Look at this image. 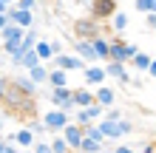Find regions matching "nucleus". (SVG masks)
<instances>
[{
    "label": "nucleus",
    "mask_w": 156,
    "mask_h": 153,
    "mask_svg": "<svg viewBox=\"0 0 156 153\" xmlns=\"http://www.w3.org/2000/svg\"><path fill=\"white\" fill-rule=\"evenodd\" d=\"M116 12H119V9H116V0H91V17L99 20V23L111 20Z\"/></svg>",
    "instance_id": "0eeeda50"
},
{
    "label": "nucleus",
    "mask_w": 156,
    "mask_h": 153,
    "mask_svg": "<svg viewBox=\"0 0 156 153\" xmlns=\"http://www.w3.org/2000/svg\"><path fill=\"white\" fill-rule=\"evenodd\" d=\"M94 37H102V23L94 20L91 14L77 17L74 20V40H94Z\"/></svg>",
    "instance_id": "f257e3e1"
},
{
    "label": "nucleus",
    "mask_w": 156,
    "mask_h": 153,
    "mask_svg": "<svg viewBox=\"0 0 156 153\" xmlns=\"http://www.w3.org/2000/svg\"><path fill=\"white\" fill-rule=\"evenodd\" d=\"M29 128H31V133H34V136H40V133H48V130H45V125H43V119H40V122H31Z\"/></svg>",
    "instance_id": "72a5a7b5"
},
{
    "label": "nucleus",
    "mask_w": 156,
    "mask_h": 153,
    "mask_svg": "<svg viewBox=\"0 0 156 153\" xmlns=\"http://www.w3.org/2000/svg\"><path fill=\"white\" fill-rule=\"evenodd\" d=\"M48 145H51V150H54V153H71V148H68V142L62 139V133H54Z\"/></svg>",
    "instance_id": "bb28decb"
},
{
    "label": "nucleus",
    "mask_w": 156,
    "mask_h": 153,
    "mask_svg": "<svg viewBox=\"0 0 156 153\" xmlns=\"http://www.w3.org/2000/svg\"><path fill=\"white\" fill-rule=\"evenodd\" d=\"M94 96H97V105H102L105 111L116 105V91H114V88L108 85V82H105V85H99L97 91H94Z\"/></svg>",
    "instance_id": "4468645a"
},
{
    "label": "nucleus",
    "mask_w": 156,
    "mask_h": 153,
    "mask_svg": "<svg viewBox=\"0 0 156 153\" xmlns=\"http://www.w3.org/2000/svg\"><path fill=\"white\" fill-rule=\"evenodd\" d=\"M9 23H14V26H20V29H34V12H23V9H17V6H9Z\"/></svg>",
    "instance_id": "9b49d317"
},
{
    "label": "nucleus",
    "mask_w": 156,
    "mask_h": 153,
    "mask_svg": "<svg viewBox=\"0 0 156 153\" xmlns=\"http://www.w3.org/2000/svg\"><path fill=\"white\" fill-rule=\"evenodd\" d=\"M94 43V51H97V57H99V62H108V57H111V37H94L91 40Z\"/></svg>",
    "instance_id": "a211bd4d"
},
{
    "label": "nucleus",
    "mask_w": 156,
    "mask_h": 153,
    "mask_svg": "<svg viewBox=\"0 0 156 153\" xmlns=\"http://www.w3.org/2000/svg\"><path fill=\"white\" fill-rule=\"evenodd\" d=\"M48 88H71L68 85V71H62V68H54L48 65Z\"/></svg>",
    "instance_id": "f3484780"
},
{
    "label": "nucleus",
    "mask_w": 156,
    "mask_h": 153,
    "mask_svg": "<svg viewBox=\"0 0 156 153\" xmlns=\"http://www.w3.org/2000/svg\"><path fill=\"white\" fill-rule=\"evenodd\" d=\"M142 153H156V142H148V145L142 148Z\"/></svg>",
    "instance_id": "4c0bfd02"
},
{
    "label": "nucleus",
    "mask_w": 156,
    "mask_h": 153,
    "mask_svg": "<svg viewBox=\"0 0 156 153\" xmlns=\"http://www.w3.org/2000/svg\"><path fill=\"white\" fill-rule=\"evenodd\" d=\"M99 153H114V150H105V148H102V150H99Z\"/></svg>",
    "instance_id": "49530a36"
},
{
    "label": "nucleus",
    "mask_w": 156,
    "mask_h": 153,
    "mask_svg": "<svg viewBox=\"0 0 156 153\" xmlns=\"http://www.w3.org/2000/svg\"><path fill=\"white\" fill-rule=\"evenodd\" d=\"M99 130H102V136L108 142H119L122 136H128V133H133V125L128 119H119V122H111V119H102L99 122Z\"/></svg>",
    "instance_id": "7ed1b4c3"
},
{
    "label": "nucleus",
    "mask_w": 156,
    "mask_h": 153,
    "mask_svg": "<svg viewBox=\"0 0 156 153\" xmlns=\"http://www.w3.org/2000/svg\"><path fill=\"white\" fill-rule=\"evenodd\" d=\"M12 85H14L20 94H26V96H34V94H37V85H34L31 79H29V74H20V77H14V79H12Z\"/></svg>",
    "instance_id": "6ab92c4d"
},
{
    "label": "nucleus",
    "mask_w": 156,
    "mask_h": 153,
    "mask_svg": "<svg viewBox=\"0 0 156 153\" xmlns=\"http://www.w3.org/2000/svg\"><path fill=\"white\" fill-rule=\"evenodd\" d=\"M9 88H12V79H6V77H0V105H3V99H6V94H9Z\"/></svg>",
    "instance_id": "c756f323"
},
{
    "label": "nucleus",
    "mask_w": 156,
    "mask_h": 153,
    "mask_svg": "<svg viewBox=\"0 0 156 153\" xmlns=\"http://www.w3.org/2000/svg\"><path fill=\"white\" fill-rule=\"evenodd\" d=\"M51 65H54V68H62V71H68V74H71V71H85L88 62L80 60L77 54H60V57L51 60Z\"/></svg>",
    "instance_id": "1a4fd4ad"
},
{
    "label": "nucleus",
    "mask_w": 156,
    "mask_h": 153,
    "mask_svg": "<svg viewBox=\"0 0 156 153\" xmlns=\"http://www.w3.org/2000/svg\"><path fill=\"white\" fill-rule=\"evenodd\" d=\"M82 130H85V139H94V142H99V145H105V136H102V130H99V122H94V125H85V128H82Z\"/></svg>",
    "instance_id": "b1692460"
},
{
    "label": "nucleus",
    "mask_w": 156,
    "mask_h": 153,
    "mask_svg": "<svg viewBox=\"0 0 156 153\" xmlns=\"http://www.w3.org/2000/svg\"><path fill=\"white\" fill-rule=\"evenodd\" d=\"M6 145H9V142H3V139H0V153H3V150H6Z\"/></svg>",
    "instance_id": "c03bdc74"
},
{
    "label": "nucleus",
    "mask_w": 156,
    "mask_h": 153,
    "mask_svg": "<svg viewBox=\"0 0 156 153\" xmlns=\"http://www.w3.org/2000/svg\"><path fill=\"white\" fill-rule=\"evenodd\" d=\"M133 9L142 14H156V0H133Z\"/></svg>",
    "instance_id": "cd10ccee"
},
{
    "label": "nucleus",
    "mask_w": 156,
    "mask_h": 153,
    "mask_svg": "<svg viewBox=\"0 0 156 153\" xmlns=\"http://www.w3.org/2000/svg\"><path fill=\"white\" fill-rule=\"evenodd\" d=\"M3 105L12 108V111H17V113H31L34 111V96H26V94H20L12 85V88H9V94H6V99H3Z\"/></svg>",
    "instance_id": "39448f33"
},
{
    "label": "nucleus",
    "mask_w": 156,
    "mask_h": 153,
    "mask_svg": "<svg viewBox=\"0 0 156 153\" xmlns=\"http://www.w3.org/2000/svg\"><path fill=\"white\" fill-rule=\"evenodd\" d=\"M51 54H54V57H60V54H62V43L60 40H51Z\"/></svg>",
    "instance_id": "f704fd0d"
},
{
    "label": "nucleus",
    "mask_w": 156,
    "mask_h": 153,
    "mask_svg": "<svg viewBox=\"0 0 156 153\" xmlns=\"http://www.w3.org/2000/svg\"><path fill=\"white\" fill-rule=\"evenodd\" d=\"M99 150H102V145H99V142H94V139H82V145H80L77 153H99Z\"/></svg>",
    "instance_id": "c85d7f7f"
},
{
    "label": "nucleus",
    "mask_w": 156,
    "mask_h": 153,
    "mask_svg": "<svg viewBox=\"0 0 156 153\" xmlns=\"http://www.w3.org/2000/svg\"><path fill=\"white\" fill-rule=\"evenodd\" d=\"M105 74H108V79H116L119 85H131V79H133L125 62H114V60L105 62Z\"/></svg>",
    "instance_id": "6e6552de"
},
{
    "label": "nucleus",
    "mask_w": 156,
    "mask_h": 153,
    "mask_svg": "<svg viewBox=\"0 0 156 153\" xmlns=\"http://www.w3.org/2000/svg\"><path fill=\"white\" fill-rule=\"evenodd\" d=\"M31 150H34V153H54L48 142H34V148H31Z\"/></svg>",
    "instance_id": "473e14b6"
},
{
    "label": "nucleus",
    "mask_w": 156,
    "mask_h": 153,
    "mask_svg": "<svg viewBox=\"0 0 156 153\" xmlns=\"http://www.w3.org/2000/svg\"><path fill=\"white\" fill-rule=\"evenodd\" d=\"M3 153H20V148H17V145H6V150Z\"/></svg>",
    "instance_id": "ea45409f"
},
{
    "label": "nucleus",
    "mask_w": 156,
    "mask_h": 153,
    "mask_svg": "<svg viewBox=\"0 0 156 153\" xmlns=\"http://www.w3.org/2000/svg\"><path fill=\"white\" fill-rule=\"evenodd\" d=\"M91 105H97L94 91H91V88H85V85L74 88V108H77V111H80V108H91Z\"/></svg>",
    "instance_id": "2eb2a0df"
},
{
    "label": "nucleus",
    "mask_w": 156,
    "mask_h": 153,
    "mask_svg": "<svg viewBox=\"0 0 156 153\" xmlns=\"http://www.w3.org/2000/svg\"><path fill=\"white\" fill-rule=\"evenodd\" d=\"M48 102L51 108H60V111H66L74 116V88H48Z\"/></svg>",
    "instance_id": "f03ea898"
},
{
    "label": "nucleus",
    "mask_w": 156,
    "mask_h": 153,
    "mask_svg": "<svg viewBox=\"0 0 156 153\" xmlns=\"http://www.w3.org/2000/svg\"><path fill=\"white\" fill-rule=\"evenodd\" d=\"M37 43H40V34L34 31V29H29V31L23 34V43H20V48H23V51H31L34 46H37Z\"/></svg>",
    "instance_id": "a878e982"
},
{
    "label": "nucleus",
    "mask_w": 156,
    "mask_h": 153,
    "mask_svg": "<svg viewBox=\"0 0 156 153\" xmlns=\"http://www.w3.org/2000/svg\"><path fill=\"white\" fill-rule=\"evenodd\" d=\"M151 62H153V57H151V54H148V51H139V54H136V57L131 60V65H133L136 71H139V74H148Z\"/></svg>",
    "instance_id": "4be33fe9"
},
{
    "label": "nucleus",
    "mask_w": 156,
    "mask_h": 153,
    "mask_svg": "<svg viewBox=\"0 0 156 153\" xmlns=\"http://www.w3.org/2000/svg\"><path fill=\"white\" fill-rule=\"evenodd\" d=\"M108 60H114V62H125L128 65V54H125V40L119 37V34H114L111 37V57Z\"/></svg>",
    "instance_id": "dca6fc26"
},
{
    "label": "nucleus",
    "mask_w": 156,
    "mask_h": 153,
    "mask_svg": "<svg viewBox=\"0 0 156 153\" xmlns=\"http://www.w3.org/2000/svg\"><path fill=\"white\" fill-rule=\"evenodd\" d=\"M6 26H9V14H0V31H3Z\"/></svg>",
    "instance_id": "58836bf2"
},
{
    "label": "nucleus",
    "mask_w": 156,
    "mask_h": 153,
    "mask_svg": "<svg viewBox=\"0 0 156 153\" xmlns=\"http://www.w3.org/2000/svg\"><path fill=\"white\" fill-rule=\"evenodd\" d=\"M68 122H74V116L60 111V108H48V111L43 113V125H45L48 133H62V128H66Z\"/></svg>",
    "instance_id": "20e7f679"
},
{
    "label": "nucleus",
    "mask_w": 156,
    "mask_h": 153,
    "mask_svg": "<svg viewBox=\"0 0 156 153\" xmlns=\"http://www.w3.org/2000/svg\"><path fill=\"white\" fill-rule=\"evenodd\" d=\"M82 77H85L88 85H105L108 82V74H105V62H94V65H85V71H82Z\"/></svg>",
    "instance_id": "f8f14e48"
},
{
    "label": "nucleus",
    "mask_w": 156,
    "mask_h": 153,
    "mask_svg": "<svg viewBox=\"0 0 156 153\" xmlns=\"http://www.w3.org/2000/svg\"><path fill=\"white\" fill-rule=\"evenodd\" d=\"M74 54H77L80 60H85L88 65L99 62V57H97V51H94V43H91V40H74Z\"/></svg>",
    "instance_id": "ddd939ff"
},
{
    "label": "nucleus",
    "mask_w": 156,
    "mask_h": 153,
    "mask_svg": "<svg viewBox=\"0 0 156 153\" xmlns=\"http://www.w3.org/2000/svg\"><path fill=\"white\" fill-rule=\"evenodd\" d=\"M48 71L51 68L43 62V65H34L31 71H26V74H29V79H31L34 85H48Z\"/></svg>",
    "instance_id": "412c9836"
},
{
    "label": "nucleus",
    "mask_w": 156,
    "mask_h": 153,
    "mask_svg": "<svg viewBox=\"0 0 156 153\" xmlns=\"http://www.w3.org/2000/svg\"><path fill=\"white\" fill-rule=\"evenodd\" d=\"M105 119H111V122H119V119H122V111H119L116 105H114V108H108V111H105Z\"/></svg>",
    "instance_id": "2f4dec72"
},
{
    "label": "nucleus",
    "mask_w": 156,
    "mask_h": 153,
    "mask_svg": "<svg viewBox=\"0 0 156 153\" xmlns=\"http://www.w3.org/2000/svg\"><path fill=\"white\" fill-rule=\"evenodd\" d=\"M105 119V108L102 105H91V108H80V111H74V122L77 125H94V122H102Z\"/></svg>",
    "instance_id": "423d86ee"
},
{
    "label": "nucleus",
    "mask_w": 156,
    "mask_h": 153,
    "mask_svg": "<svg viewBox=\"0 0 156 153\" xmlns=\"http://www.w3.org/2000/svg\"><path fill=\"white\" fill-rule=\"evenodd\" d=\"M62 139L68 142L71 153H77V150H80V145H82V139H85V130H82V125H77V122H68L66 128H62Z\"/></svg>",
    "instance_id": "9d476101"
},
{
    "label": "nucleus",
    "mask_w": 156,
    "mask_h": 153,
    "mask_svg": "<svg viewBox=\"0 0 156 153\" xmlns=\"http://www.w3.org/2000/svg\"><path fill=\"white\" fill-rule=\"evenodd\" d=\"M148 77H153V79H156V60L151 62V68H148Z\"/></svg>",
    "instance_id": "a19ab883"
},
{
    "label": "nucleus",
    "mask_w": 156,
    "mask_h": 153,
    "mask_svg": "<svg viewBox=\"0 0 156 153\" xmlns=\"http://www.w3.org/2000/svg\"><path fill=\"white\" fill-rule=\"evenodd\" d=\"M14 6L23 9V12H34V9H37V0H17Z\"/></svg>",
    "instance_id": "7c9ffc66"
},
{
    "label": "nucleus",
    "mask_w": 156,
    "mask_h": 153,
    "mask_svg": "<svg viewBox=\"0 0 156 153\" xmlns=\"http://www.w3.org/2000/svg\"><path fill=\"white\" fill-rule=\"evenodd\" d=\"M3 3H6V6H14V3H17V0H3Z\"/></svg>",
    "instance_id": "a18cd8bd"
},
{
    "label": "nucleus",
    "mask_w": 156,
    "mask_h": 153,
    "mask_svg": "<svg viewBox=\"0 0 156 153\" xmlns=\"http://www.w3.org/2000/svg\"><path fill=\"white\" fill-rule=\"evenodd\" d=\"M111 29H114V34H122V31L128 29V14H125V12H116V14L111 17Z\"/></svg>",
    "instance_id": "393cba45"
},
{
    "label": "nucleus",
    "mask_w": 156,
    "mask_h": 153,
    "mask_svg": "<svg viewBox=\"0 0 156 153\" xmlns=\"http://www.w3.org/2000/svg\"><path fill=\"white\" fill-rule=\"evenodd\" d=\"M14 145H17V148H23V150H31V148H34V133H31L29 125L14 133Z\"/></svg>",
    "instance_id": "aec40b11"
},
{
    "label": "nucleus",
    "mask_w": 156,
    "mask_h": 153,
    "mask_svg": "<svg viewBox=\"0 0 156 153\" xmlns=\"http://www.w3.org/2000/svg\"><path fill=\"white\" fill-rule=\"evenodd\" d=\"M6 12H9V6L3 3V0H0V14H6Z\"/></svg>",
    "instance_id": "37998d69"
},
{
    "label": "nucleus",
    "mask_w": 156,
    "mask_h": 153,
    "mask_svg": "<svg viewBox=\"0 0 156 153\" xmlns=\"http://www.w3.org/2000/svg\"><path fill=\"white\" fill-rule=\"evenodd\" d=\"M34 51H37V57L45 62V65H48V62L54 60V54H51V43H48V40H40L37 46H34Z\"/></svg>",
    "instance_id": "5701e85b"
},
{
    "label": "nucleus",
    "mask_w": 156,
    "mask_h": 153,
    "mask_svg": "<svg viewBox=\"0 0 156 153\" xmlns=\"http://www.w3.org/2000/svg\"><path fill=\"white\" fill-rule=\"evenodd\" d=\"M145 26H148L151 31H156V14H145Z\"/></svg>",
    "instance_id": "c9c22d12"
},
{
    "label": "nucleus",
    "mask_w": 156,
    "mask_h": 153,
    "mask_svg": "<svg viewBox=\"0 0 156 153\" xmlns=\"http://www.w3.org/2000/svg\"><path fill=\"white\" fill-rule=\"evenodd\" d=\"M114 153H136V150H133V148H128V145H116Z\"/></svg>",
    "instance_id": "e433bc0d"
},
{
    "label": "nucleus",
    "mask_w": 156,
    "mask_h": 153,
    "mask_svg": "<svg viewBox=\"0 0 156 153\" xmlns=\"http://www.w3.org/2000/svg\"><path fill=\"white\" fill-rule=\"evenodd\" d=\"M3 125H6V111L0 108V133H3Z\"/></svg>",
    "instance_id": "79ce46f5"
}]
</instances>
